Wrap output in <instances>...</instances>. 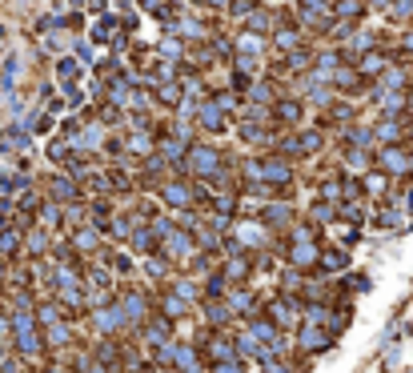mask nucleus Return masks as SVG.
Instances as JSON below:
<instances>
[{
    "mask_svg": "<svg viewBox=\"0 0 413 373\" xmlns=\"http://www.w3.org/2000/svg\"><path fill=\"white\" fill-rule=\"evenodd\" d=\"M213 100H217V105H221L225 112H229V109H237V97H233V93H221V97H213Z\"/></svg>",
    "mask_w": 413,
    "mask_h": 373,
    "instance_id": "7c9ffc66",
    "label": "nucleus"
},
{
    "mask_svg": "<svg viewBox=\"0 0 413 373\" xmlns=\"http://www.w3.org/2000/svg\"><path fill=\"white\" fill-rule=\"evenodd\" d=\"M381 69H385V52H373V49H369V52H365V61H361V73L365 76H377Z\"/></svg>",
    "mask_w": 413,
    "mask_h": 373,
    "instance_id": "f3484780",
    "label": "nucleus"
},
{
    "mask_svg": "<svg viewBox=\"0 0 413 373\" xmlns=\"http://www.w3.org/2000/svg\"><path fill=\"white\" fill-rule=\"evenodd\" d=\"M245 25H249V32H269V28H273V16L269 13H249Z\"/></svg>",
    "mask_w": 413,
    "mask_h": 373,
    "instance_id": "6ab92c4d",
    "label": "nucleus"
},
{
    "mask_svg": "<svg viewBox=\"0 0 413 373\" xmlns=\"http://www.w3.org/2000/svg\"><path fill=\"white\" fill-rule=\"evenodd\" d=\"M169 333H173V329H169V321H149V325H145V341H149V345H164V341H169Z\"/></svg>",
    "mask_w": 413,
    "mask_h": 373,
    "instance_id": "4468645a",
    "label": "nucleus"
},
{
    "mask_svg": "<svg viewBox=\"0 0 413 373\" xmlns=\"http://www.w3.org/2000/svg\"><path fill=\"white\" fill-rule=\"evenodd\" d=\"M73 249H80V253H97V249H100L97 229H76V233H73Z\"/></svg>",
    "mask_w": 413,
    "mask_h": 373,
    "instance_id": "f8f14e48",
    "label": "nucleus"
},
{
    "mask_svg": "<svg viewBox=\"0 0 413 373\" xmlns=\"http://www.w3.org/2000/svg\"><path fill=\"white\" fill-rule=\"evenodd\" d=\"M329 333H333V329H321L317 321H309V325L297 329V345L305 349V353H321V349H329Z\"/></svg>",
    "mask_w": 413,
    "mask_h": 373,
    "instance_id": "20e7f679",
    "label": "nucleus"
},
{
    "mask_svg": "<svg viewBox=\"0 0 413 373\" xmlns=\"http://www.w3.org/2000/svg\"><path fill=\"white\" fill-rule=\"evenodd\" d=\"M369 4H373V8H385V4H393V0H369Z\"/></svg>",
    "mask_w": 413,
    "mask_h": 373,
    "instance_id": "72a5a7b5",
    "label": "nucleus"
},
{
    "mask_svg": "<svg viewBox=\"0 0 413 373\" xmlns=\"http://www.w3.org/2000/svg\"><path fill=\"white\" fill-rule=\"evenodd\" d=\"M92 217H97V221H109V217H113V209H109L104 201H92Z\"/></svg>",
    "mask_w": 413,
    "mask_h": 373,
    "instance_id": "c756f323",
    "label": "nucleus"
},
{
    "mask_svg": "<svg viewBox=\"0 0 413 373\" xmlns=\"http://www.w3.org/2000/svg\"><path fill=\"white\" fill-rule=\"evenodd\" d=\"M221 153L217 149H209V145H200V149H188V169L197 177H217L221 173Z\"/></svg>",
    "mask_w": 413,
    "mask_h": 373,
    "instance_id": "7ed1b4c3",
    "label": "nucleus"
},
{
    "mask_svg": "<svg viewBox=\"0 0 413 373\" xmlns=\"http://www.w3.org/2000/svg\"><path fill=\"white\" fill-rule=\"evenodd\" d=\"M273 40H277V45H281L285 52H293V49L301 45V32H293V28H281V32H277Z\"/></svg>",
    "mask_w": 413,
    "mask_h": 373,
    "instance_id": "4be33fe9",
    "label": "nucleus"
},
{
    "mask_svg": "<svg viewBox=\"0 0 413 373\" xmlns=\"http://www.w3.org/2000/svg\"><path fill=\"white\" fill-rule=\"evenodd\" d=\"M49 193H52V201H56V205H73V201H76V185H73V181H64V177L49 181Z\"/></svg>",
    "mask_w": 413,
    "mask_h": 373,
    "instance_id": "9d476101",
    "label": "nucleus"
},
{
    "mask_svg": "<svg viewBox=\"0 0 413 373\" xmlns=\"http://www.w3.org/2000/svg\"><path fill=\"white\" fill-rule=\"evenodd\" d=\"M373 137H377V133H369V129H349V133H345V141H349V145H361V149H365V145H369Z\"/></svg>",
    "mask_w": 413,
    "mask_h": 373,
    "instance_id": "393cba45",
    "label": "nucleus"
},
{
    "mask_svg": "<svg viewBox=\"0 0 413 373\" xmlns=\"http://www.w3.org/2000/svg\"><path fill=\"white\" fill-rule=\"evenodd\" d=\"M261 365H265L269 373H297V369H289V365H281V357H273V353H269V357H265Z\"/></svg>",
    "mask_w": 413,
    "mask_h": 373,
    "instance_id": "cd10ccee",
    "label": "nucleus"
},
{
    "mask_svg": "<svg viewBox=\"0 0 413 373\" xmlns=\"http://www.w3.org/2000/svg\"><path fill=\"white\" fill-rule=\"evenodd\" d=\"M253 177H257V181H265V185H289L293 165L281 161V157H261V161L253 165Z\"/></svg>",
    "mask_w": 413,
    "mask_h": 373,
    "instance_id": "f03ea898",
    "label": "nucleus"
},
{
    "mask_svg": "<svg viewBox=\"0 0 413 373\" xmlns=\"http://www.w3.org/2000/svg\"><path fill=\"white\" fill-rule=\"evenodd\" d=\"M389 20H413V0H393L389 4Z\"/></svg>",
    "mask_w": 413,
    "mask_h": 373,
    "instance_id": "aec40b11",
    "label": "nucleus"
},
{
    "mask_svg": "<svg viewBox=\"0 0 413 373\" xmlns=\"http://www.w3.org/2000/svg\"><path fill=\"white\" fill-rule=\"evenodd\" d=\"M321 269H325V273L345 269V253H341V249H325V253H321Z\"/></svg>",
    "mask_w": 413,
    "mask_h": 373,
    "instance_id": "dca6fc26",
    "label": "nucleus"
},
{
    "mask_svg": "<svg viewBox=\"0 0 413 373\" xmlns=\"http://www.w3.org/2000/svg\"><path fill=\"white\" fill-rule=\"evenodd\" d=\"M161 197H164V205H173V209H185V205H193L197 189H188V185H181V181H173V185L161 189Z\"/></svg>",
    "mask_w": 413,
    "mask_h": 373,
    "instance_id": "423d86ee",
    "label": "nucleus"
},
{
    "mask_svg": "<svg viewBox=\"0 0 413 373\" xmlns=\"http://www.w3.org/2000/svg\"><path fill=\"white\" fill-rule=\"evenodd\" d=\"M205 357L229 361V357H237V349H233V341H225V337H209V341H205Z\"/></svg>",
    "mask_w": 413,
    "mask_h": 373,
    "instance_id": "6e6552de",
    "label": "nucleus"
},
{
    "mask_svg": "<svg viewBox=\"0 0 413 373\" xmlns=\"http://www.w3.org/2000/svg\"><path fill=\"white\" fill-rule=\"evenodd\" d=\"M225 277H229V281H245V277H249V265H245V261H229L225 265Z\"/></svg>",
    "mask_w": 413,
    "mask_h": 373,
    "instance_id": "a878e982",
    "label": "nucleus"
},
{
    "mask_svg": "<svg viewBox=\"0 0 413 373\" xmlns=\"http://www.w3.org/2000/svg\"><path fill=\"white\" fill-rule=\"evenodd\" d=\"M56 69H61V81H64V85H76V81H80V64H76L73 57H64Z\"/></svg>",
    "mask_w": 413,
    "mask_h": 373,
    "instance_id": "a211bd4d",
    "label": "nucleus"
},
{
    "mask_svg": "<svg viewBox=\"0 0 413 373\" xmlns=\"http://www.w3.org/2000/svg\"><path fill=\"white\" fill-rule=\"evenodd\" d=\"M377 137H381V141H397L401 137V124L393 121V117H385V121L377 124Z\"/></svg>",
    "mask_w": 413,
    "mask_h": 373,
    "instance_id": "412c9836",
    "label": "nucleus"
},
{
    "mask_svg": "<svg viewBox=\"0 0 413 373\" xmlns=\"http://www.w3.org/2000/svg\"><path fill=\"white\" fill-rule=\"evenodd\" d=\"M229 309H237V313H253V309H257V301H253V293L237 289V293H229Z\"/></svg>",
    "mask_w": 413,
    "mask_h": 373,
    "instance_id": "2eb2a0df",
    "label": "nucleus"
},
{
    "mask_svg": "<svg viewBox=\"0 0 413 373\" xmlns=\"http://www.w3.org/2000/svg\"><path fill=\"white\" fill-rule=\"evenodd\" d=\"M241 241H245V245H265L261 225H241Z\"/></svg>",
    "mask_w": 413,
    "mask_h": 373,
    "instance_id": "5701e85b",
    "label": "nucleus"
},
{
    "mask_svg": "<svg viewBox=\"0 0 413 373\" xmlns=\"http://www.w3.org/2000/svg\"><path fill=\"white\" fill-rule=\"evenodd\" d=\"M261 217H265L269 225H285V221H289V209H285V205H269Z\"/></svg>",
    "mask_w": 413,
    "mask_h": 373,
    "instance_id": "b1692460",
    "label": "nucleus"
},
{
    "mask_svg": "<svg viewBox=\"0 0 413 373\" xmlns=\"http://www.w3.org/2000/svg\"><path fill=\"white\" fill-rule=\"evenodd\" d=\"M109 261H113L116 273H128V269H133V261H128L125 253H109Z\"/></svg>",
    "mask_w": 413,
    "mask_h": 373,
    "instance_id": "c85d7f7f",
    "label": "nucleus"
},
{
    "mask_svg": "<svg viewBox=\"0 0 413 373\" xmlns=\"http://www.w3.org/2000/svg\"><path fill=\"white\" fill-rule=\"evenodd\" d=\"M289 261L297 265V269H309V265L321 261V249L313 245V229H301L293 237V245H289Z\"/></svg>",
    "mask_w": 413,
    "mask_h": 373,
    "instance_id": "f257e3e1",
    "label": "nucleus"
},
{
    "mask_svg": "<svg viewBox=\"0 0 413 373\" xmlns=\"http://www.w3.org/2000/svg\"><path fill=\"white\" fill-rule=\"evenodd\" d=\"M409 137H413V129H409Z\"/></svg>",
    "mask_w": 413,
    "mask_h": 373,
    "instance_id": "f704fd0d",
    "label": "nucleus"
},
{
    "mask_svg": "<svg viewBox=\"0 0 413 373\" xmlns=\"http://www.w3.org/2000/svg\"><path fill=\"white\" fill-rule=\"evenodd\" d=\"M213 373H245V365H241V357H229V361H217Z\"/></svg>",
    "mask_w": 413,
    "mask_h": 373,
    "instance_id": "bb28decb",
    "label": "nucleus"
},
{
    "mask_svg": "<svg viewBox=\"0 0 413 373\" xmlns=\"http://www.w3.org/2000/svg\"><path fill=\"white\" fill-rule=\"evenodd\" d=\"M161 57H181V45H176V40H169V45H161Z\"/></svg>",
    "mask_w": 413,
    "mask_h": 373,
    "instance_id": "473e14b6",
    "label": "nucleus"
},
{
    "mask_svg": "<svg viewBox=\"0 0 413 373\" xmlns=\"http://www.w3.org/2000/svg\"><path fill=\"white\" fill-rule=\"evenodd\" d=\"M221 105H217V100H205V105H200L197 109V121L205 124V129H225V117H221Z\"/></svg>",
    "mask_w": 413,
    "mask_h": 373,
    "instance_id": "1a4fd4ad",
    "label": "nucleus"
},
{
    "mask_svg": "<svg viewBox=\"0 0 413 373\" xmlns=\"http://www.w3.org/2000/svg\"><path fill=\"white\" fill-rule=\"evenodd\" d=\"M128 149L133 153H149V141L145 137H128Z\"/></svg>",
    "mask_w": 413,
    "mask_h": 373,
    "instance_id": "2f4dec72",
    "label": "nucleus"
},
{
    "mask_svg": "<svg viewBox=\"0 0 413 373\" xmlns=\"http://www.w3.org/2000/svg\"><path fill=\"white\" fill-rule=\"evenodd\" d=\"M173 369L181 373H200V357H197V349H176V361H173Z\"/></svg>",
    "mask_w": 413,
    "mask_h": 373,
    "instance_id": "9b49d317",
    "label": "nucleus"
},
{
    "mask_svg": "<svg viewBox=\"0 0 413 373\" xmlns=\"http://www.w3.org/2000/svg\"><path fill=\"white\" fill-rule=\"evenodd\" d=\"M269 313H273L277 325H297V301L293 297H273L269 301Z\"/></svg>",
    "mask_w": 413,
    "mask_h": 373,
    "instance_id": "0eeeda50",
    "label": "nucleus"
},
{
    "mask_svg": "<svg viewBox=\"0 0 413 373\" xmlns=\"http://www.w3.org/2000/svg\"><path fill=\"white\" fill-rule=\"evenodd\" d=\"M277 117L285 124H301V117H305V109H301L297 100H277Z\"/></svg>",
    "mask_w": 413,
    "mask_h": 373,
    "instance_id": "ddd939ff",
    "label": "nucleus"
},
{
    "mask_svg": "<svg viewBox=\"0 0 413 373\" xmlns=\"http://www.w3.org/2000/svg\"><path fill=\"white\" fill-rule=\"evenodd\" d=\"M377 161H381V169H385L389 177L413 173V157H405V153H401V149H393V145H389V149H381V157H377Z\"/></svg>",
    "mask_w": 413,
    "mask_h": 373,
    "instance_id": "39448f33",
    "label": "nucleus"
}]
</instances>
